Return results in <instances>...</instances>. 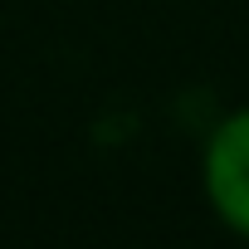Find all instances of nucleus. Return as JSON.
<instances>
[{"label": "nucleus", "instance_id": "f257e3e1", "mask_svg": "<svg viewBox=\"0 0 249 249\" xmlns=\"http://www.w3.org/2000/svg\"><path fill=\"white\" fill-rule=\"evenodd\" d=\"M205 196L215 215L249 239V107L230 112L205 142Z\"/></svg>", "mask_w": 249, "mask_h": 249}]
</instances>
